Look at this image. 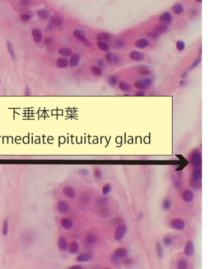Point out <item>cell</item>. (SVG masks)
<instances>
[{
    "mask_svg": "<svg viewBox=\"0 0 208 269\" xmlns=\"http://www.w3.org/2000/svg\"><path fill=\"white\" fill-rule=\"evenodd\" d=\"M31 16L28 14H23L21 15V19L23 21H28L31 19Z\"/></svg>",
    "mask_w": 208,
    "mask_h": 269,
    "instance_id": "681fc988",
    "label": "cell"
},
{
    "mask_svg": "<svg viewBox=\"0 0 208 269\" xmlns=\"http://www.w3.org/2000/svg\"><path fill=\"white\" fill-rule=\"evenodd\" d=\"M168 28L167 25L164 24V23H162V24L158 25L155 28V29L153 30V31H155V33H158V34L160 35V34L166 33L167 31H168Z\"/></svg>",
    "mask_w": 208,
    "mask_h": 269,
    "instance_id": "484cf974",
    "label": "cell"
},
{
    "mask_svg": "<svg viewBox=\"0 0 208 269\" xmlns=\"http://www.w3.org/2000/svg\"><path fill=\"white\" fill-rule=\"evenodd\" d=\"M202 178V171L200 168H195L192 172L190 182L191 185L194 188L198 189L201 186V181Z\"/></svg>",
    "mask_w": 208,
    "mask_h": 269,
    "instance_id": "7a4b0ae2",
    "label": "cell"
},
{
    "mask_svg": "<svg viewBox=\"0 0 208 269\" xmlns=\"http://www.w3.org/2000/svg\"><path fill=\"white\" fill-rule=\"evenodd\" d=\"M134 88L138 90H142L147 89L148 87L142 81V80H137L134 83Z\"/></svg>",
    "mask_w": 208,
    "mask_h": 269,
    "instance_id": "e575fe53",
    "label": "cell"
},
{
    "mask_svg": "<svg viewBox=\"0 0 208 269\" xmlns=\"http://www.w3.org/2000/svg\"><path fill=\"white\" fill-rule=\"evenodd\" d=\"M159 20L160 22L165 25H170L172 22L173 17L172 14L169 12H164L162 14L159 18Z\"/></svg>",
    "mask_w": 208,
    "mask_h": 269,
    "instance_id": "30bf717a",
    "label": "cell"
},
{
    "mask_svg": "<svg viewBox=\"0 0 208 269\" xmlns=\"http://www.w3.org/2000/svg\"><path fill=\"white\" fill-rule=\"evenodd\" d=\"M138 73L141 75V76H149L152 73L151 70L147 67H141L137 70Z\"/></svg>",
    "mask_w": 208,
    "mask_h": 269,
    "instance_id": "83f0119b",
    "label": "cell"
},
{
    "mask_svg": "<svg viewBox=\"0 0 208 269\" xmlns=\"http://www.w3.org/2000/svg\"><path fill=\"white\" fill-rule=\"evenodd\" d=\"M111 191H112V186L110 184L106 183L103 186V189H102V193L103 195L104 196L107 195L111 193Z\"/></svg>",
    "mask_w": 208,
    "mask_h": 269,
    "instance_id": "74e56055",
    "label": "cell"
},
{
    "mask_svg": "<svg viewBox=\"0 0 208 269\" xmlns=\"http://www.w3.org/2000/svg\"><path fill=\"white\" fill-rule=\"evenodd\" d=\"M80 250V245L76 241H72L68 245V250L72 255H75Z\"/></svg>",
    "mask_w": 208,
    "mask_h": 269,
    "instance_id": "ffe728a7",
    "label": "cell"
},
{
    "mask_svg": "<svg viewBox=\"0 0 208 269\" xmlns=\"http://www.w3.org/2000/svg\"><path fill=\"white\" fill-rule=\"evenodd\" d=\"M80 61V56L78 54H73L70 58V60L68 61V64L71 67H74L78 65L79 64Z\"/></svg>",
    "mask_w": 208,
    "mask_h": 269,
    "instance_id": "d4e9b609",
    "label": "cell"
},
{
    "mask_svg": "<svg viewBox=\"0 0 208 269\" xmlns=\"http://www.w3.org/2000/svg\"><path fill=\"white\" fill-rule=\"evenodd\" d=\"M171 207H172L171 200L169 199L166 198V199H165L163 200V203H162V208H163V209L165 211H168L171 208Z\"/></svg>",
    "mask_w": 208,
    "mask_h": 269,
    "instance_id": "d590c367",
    "label": "cell"
},
{
    "mask_svg": "<svg viewBox=\"0 0 208 269\" xmlns=\"http://www.w3.org/2000/svg\"><path fill=\"white\" fill-rule=\"evenodd\" d=\"M176 48L179 51H182L186 48V44L182 41H178L176 43Z\"/></svg>",
    "mask_w": 208,
    "mask_h": 269,
    "instance_id": "60d3db41",
    "label": "cell"
},
{
    "mask_svg": "<svg viewBox=\"0 0 208 269\" xmlns=\"http://www.w3.org/2000/svg\"><path fill=\"white\" fill-rule=\"evenodd\" d=\"M94 258V253L91 251H86L82 253L77 256L76 260L78 263H87L92 260Z\"/></svg>",
    "mask_w": 208,
    "mask_h": 269,
    "instance_id": "52a82bcc",
    "label": "cell"
},
{
    "mask_svg": "<svg viewBox=\"0 0 208 269\" xmlns=\"http://www.w3.org/2000/svg\"><path fill=\"white\" fill-rule=\"evenodd\" d=\"M182 198L184 201L191 203L194 200V194L190 190H185L182 194Z\"/></svg>",
    "mask_w": 208,
    "mask_h": 269,
    "instance_id": "5bb4252c",
    "label": "cell"
},
{
    "mask_svg": "<svg viewBox=\"0 0 208 269\" xmlns=\"http://www.w3.org/2000/svg\"><path fill=\"white\" fill-rule=\"evenodd\" d=\"M118 87L119 89L121 92L125 93H128L132 90L131 85L124 81H121L119 82L118 84Z\"/></svg>",
    "mask_w": 208,
    "mask_h": 269,
    "instance_id": "44dd1931",
    "label": "cell"
},
{
    "mask_svg": "<svg viewBox=\"0 0 208 269\" xmlns=\"http://www.w3.org/2000/svg\"><path fill=\"white\" fill-rule=\"evenodd\" d=\"M128 231L127 226L125 224H121L119 225L115 229L114 237L116 241H120L124 238Z\"/></svg>",
    "mask_w": 208,
    "mask_h": 269,
    "instance_id": "277c9868",
    "label": "cell"
},
{
    "mask_svg": "<svg viewBox=\"0 0 208 269\" xmlns=\"http://www.w3.org/2000/svg\"><path fill=\"white\" fill-rule=\"evenodd\" d=\"M107 83L112 87L116 86L119 83V79L116 75H111L107 78Z\"/></svg>",
    "mask_w": 208,
    "mask_h": 269,
    "instance_id": "f1b7e54d",
    "label": "cell"
},
{
    "mask_svg": "<svg viewBox=\"0 0 208 269\" xmlns=\"http://www.w3.org/2000/svg\"><path fill=\"white\" fill-rule=\"evenodd\" d=\"M187 76V72H183L181 75V78L182 79H185L186 78V76Z\"/></svg>",
    "mask_w": 208,
    "mask_h": 269,
    "instance_id": "91938a15",
    "label": "cell"
},
{
    "mask_svg": "<svg viewBox=\"0 0 208 269\" xmlns=\"http://www.w3.org/2000/svg\"><path fill=\"white\" fill-rule=\"evenodd\" d=\"M129 58L135 62H141L145 59V54L138 51H132L129 54Z\"/></svg>",
    "mask_w": 208,
    "mask_h": 269,
    "instance_id": "ba28073f",
    "label": "cell"
},
{
    "mask_svg": "<svg viewBox=\"0 0 208 269\" xmlns=\"http://www.w3.org/2000/svg\"><path fill=\"white\" fill-rule=\"evenodd\" d=\"M57 66L60 68H65L68 65V60L65 58H60L57 60Z\"/></svg>",
    "mask_w": 208,
    "mask_h": 269,
    "instance_id": "f546056e",
    "label": "cell"
},
{
    "mask_svg": "<svg viewBox=\"0 0 208 269\" xmlns=\"http://www.w3.org/2000/svg\"><path fill=\"white\" fill-rule=\"evenodd\" d=\"M188 267L187 261L185 259H180L177 260L176 268L178 269H186Z\"/></svg>",
    "mask_w": 208,
    "mask_h": 269,
    "instance_id": "836d02e7",
    "label": "cell"
},
{
    "mask_svg": "<svg viewBox=\"0 0 208 269\" xmlns=\"http://www.w3.org/2000/svg\"><path fill=\"white\" fill-rule=\"evenodd\" d=\"M58 210L61 213H66L70 210V205L65 200H60L57 204Z\"/></svg>",
    "mask_w": 208,
    "mask_h": 269,
    "instance_id": "4fadbf2b",
    "label": "cell"
},
{
    "mask_svg": "<svg viewBox=\"0 0 208 269\" xmlns=\"http://www.w3.org/2000/svg\"><path fill=\"white\" fill-rule=\"evenodd\" d=\"M58 52L62 56L65 57H70L73 54L72 50L68 48H62L59 50Z\"/></svg>",
    "mask_w": 208,
    "mask_h": 269,
    "instance_id": "d6a6232c",
    "label": "cell"
},
{
    "mask_svg": "<svg viewBox=\"0 0 208 269\" xmlns=\"http://www.w3.org/2000/svg\"><path fill=\"white\" fill-rule=\"evenodd\" d=\"M112 55H113V54H112L111 53H107L106 54V56H105L106 61L107 63H108V64H111V63H112Z\"/></svg>",
    "mask_w": 208,
    "mask_h": 269,
    "instance_id": "c3c4849f",
    "label": "cell"
},
{
    "mask_svg": "<svg viewBox=\"0 0 208 269\" xmlns=\"http://www.w3.org/2000/svg\"><path fill=\"white\" fill-rule=\"evenodd\" d=\"M25 95L26 96H29L30 95H31V92H30V90L28 88H26L25 89Z\"/></svg>",
    "mask_w": 208,
    "mask_h": 269,
    "instance_id": "6f0895ef",
    "label": "cell"
},
{
    "mask_svg": "<svg viewBox=\"0 0 208 269\" xmlns=\"http://www.w3.org/2000/svg\"><path fill=\"white\" fill-rule=\"evenodd\" d=\"M98 241V236L94 233H91L88 234L85 237V242L89 245H95Z\"/></svg>",
    "mask_w": 208,
    "mask_h": 269,
    "instance_id": "7c38bea8",
    "label": "cell"
},
{
    "mask_svg": "<svg viewBox=\"0 0 208 269\" xmlns=\"http://www.w3.org/2000/svg\"><path fill=\"white\" fill-rule=\"evenodd\" d=\"M97 46L99 50L102 51L107 53L110 50V46L108 43H107L106 42L103 41H98L97 42Z\"/></svg>",
    "mask_w": 208,
    "mask_h": 269,
    "instance_id": "cb8c5ba5",
    "label": "cell"
},
{
    "mask_svg": "<svg viewBox=\"0 0 208 269\" xmlns=\"http://www.w3.org/2000/svg\"><path fill=\"white\" fill-rule=\"evenodd\" d=\"M156 253L157 256L159 258H162L164 256V251L162 245L159 242H157L156 245Z\"/></svg>",
    "mask_w": 208,
    "mask_h": 269,
    "instance_id": "8d00e7d4",
    "label": "cell"
},
{
    "mask_svg": "<svg viewBox=\"0 0 208 269\" xmlns=\"http://www.w3.org/2000/svg\"><path fill=\"white\" fill-rule=\"evenodd\" d=\"M37 15L38 17L43 20H46L48 19L50 17L49 12L45 9H42L38 10L37 12Z\"/></svg>",
    "mask_w": 208,
    "mask_h": 269,
    "instance_id": "4dcf8cb0",
    "label": "cell"
},
{
    "mask_svg": "<svg viewBox=\"0 0 208 269\" xmlns=\"http://www.w3.org/2000/svg\"><path fill=\"white\" fill-rule=\"evenodd\" d=\"M63 23V19L60 16L58 15H53L50 18V25L53 27H58L60 26Z\"/></svg>",
    "mask_w": 208,
    "mask_h": 269,
    "instance_id": "e0dca14e",
    "label": "cell"
},
{
    "mask_svg": "<svg viewBox=\"0 0 208 269\" xmlns=\"http://www.w3.org/2000/svg\"><path fill=\"white\" fill-rule=\"evenodd\" d=\"M32 36L34 42L37 43H40L43 38L42 31L38 28L33 29L32 31Z\"/></svg>",
    "mask_w": 208,
    "mask_h": 269,
    "instance_id": "9a60e30c",
    "label": "cell"
},
{
    "mask_svg": "<svg viewBox=\"0 0 208 269\" xmlns=\"http://www.w3.org/2000/svg\"><path fill=\"white\" fill-rule=\"evenodd\" d=\"M63 194L67 197L73 199L76 195V192L74 188L70 186H67L64 187L62 189Z\"/></svg>",
    "mask_w": 208,
    "mask_h": 269,
    "instance_id": "ac0fdd59",
    "label": "cell"
},
{
    "mask_svg": "<svg viewBox=\"0 0 208 269\" xmlns=\"http://www.w3.org/2000/svg\"><path fill=\"white\" fill-rule=\"evenodd\" d=\"M163 243L166 247H170L173 243V238L170 236H165L163 240Z\"/></svg>",
    "mask_w": 208,
    "mask_h": 269,
    "instance_id": "f35d334b",
    "label": "cell"
},
{
    "mask_svg": "<svg viewBox=\"0 0 208 269\" xmlns=\"http://www.w3.org/2000/svg\"><path fill=\"white\" fill-rule=\"evenodd\" d=\"M73 36L78 39V41L81 42L87 46H92V43L89 40V39L86 37V36L83 34L82 31L80 29H75L73 32Z\"/></svg>",
    "mask_w": 208,
    "mask_h": 269,
    "instance_id": "8992f818",
    "label": "cell"
},
{
    "mask_svg": "<svg viewBox=\"0 0 208 269\" xmlns=\"http://www.w3.org/2000/svg\"><path fill=\"white\" fill-rule=\"evenodd\" d=\"M142 80L147 87L151 86L154 83V80L151 78H143Z\"/></svg>",
    "mask_w": 208,
    "mask_h": 269,
    "instance_id": "b9f144b4",
    "label": "cell"
},
{
    "mask_svg": "<svg viewBox=\"0 0 208 269\" xmlns=\"http://www.w3.org/2000/svg\"><path fill=\"white\" fill-rule=\"evenodd\" d=\"M195 1L197 2H199V3H201L202 1V0H195Z\"/></svg>",
    "mask_w": 208,
    "mask_h": 269,
    "instance_id": "6125c7cd",
    "label": "cell"
},
{
    "mask_svg": "<svg viewBox=\"0 0 208 269\" xmlns=\"http://www.w3.org/2000/svg\"><path fill=\"white\" fill-rule=\"evenodd\" d=\"M72 269H81L82 268V266L81 265H73L70 267Z\"/></svg>",
    "mask_w": 208,
    "mask_h": 269,
    "instance_id": "9f6ffc18",
    "label": "cell"
},
{
    "mask_svg": "<svg viewBox=\"0 0 208 269\" xmlns=\"http://www.w3.org/2000/svg\"><path fill=\"white\" fill-rule=\"evenodd\" d=\"M60 224L66 230H70L73 226V221L67 217H63L60 221Z\"/></svg>",
    "mask_w": 208,
    "mask_h": 269,
    "instance_id": "2e32d148",
    "label": "cell"
},
{
    "mask_svg": "<svg viewBox=\"0 0 208 269\" xmlns=\"http://www.w3.org/2000/svg\"><path fill=\"white\" fill-rule=\"evenodd\" d=\"M147 36L151 39H153V40H156V39H158L159 37V34L158 33H155V31H152V32H149L147 34Z\"/></svg>",
    "mask_w": 208,
    "mask_h": 269,
    "instance_id": "f6af8a7d",
    "label": "cell"
},
{
    "mask_svg": "<svg viewBox=\"0 0 208 269\" xmlns=\"http://www.w3.org/2000/svg\"><path fill=\"white\" fill-rule=\"evenodd\" d=\"M107 201H108V199H107V197H103V198H101V199H99L98 200L97 204L99 206L104 205L107 203Z\"/></svg>",
    "mask_w": 208,
    "mask_h": 269,
    "instance_id": "7dc6e473",
    "label": "cell"
},
{
    "mask_svg": "<svg viewBox=\"0 0 208 269\" xmlns=\"http://www.w3.org/2000/svg\"><path fill=\"white\" fill-rule=\"evenodd\" d=\"M58 245L59 248L60 250L63 251H66L68 250L69 244L67 241V239L65 238V237H60L58 242Z\"/></svg>",
    "mask_w": 208,
    "mask_h": 269,
    "instance_id": "d6986e66",
    "label": "cell"
},
{
    "mask_svg": "<svg viewBox=\"0 0 208 269\" xmlns=\"http://www.w3.org/2000/svg\"><path fill=\"white\" fill-rule=\"evenodd\" d=\"M8 228H9V224L8 221L5 220L3 223V234L4 236H6L8 233Z\"/></svg>",
    "mask_w": 208,
    "mask_h": 269,
    "instance_id": "ee69618b",
    "label": "cell"
},
{
    "mask_svg": "<svg viewBox=\"0 0 208 269\" xmlns=\"http://www.w3.org/2000/svg\"><path fill=\"white\" fill-rule=\"evenodd\" d=\"M90 71H91L92 73L95 76L99 77V76H102L103 75V70L102 68L99 67L98 66H96V65L92 66L90 68Z\"/></svg>",
    "mask_w": 208,
    "mask_h": 269,
    "instance_id": "1f68e13d",
    "label": "cell"
},
{
    "mask_svg": "<svg viewBox=\"0 0 208 269\" xmlns=\"http://www.w3.org/2000/svg\"><path fill=\"white\" fill-rule=\"evenodd\" d=\"M79 173H80V174L81 176H86L89 174V171L86 169H81L79 171Z\"/></svg>",
    "mask_w": 208,
    "mask_h": 269,
    "instance_id": "816d5d0a",
    "label": "cell"
},
{
    "mask_svg": "<svg viewBox=\"0 0 208 269\" xmlns=\"http://www.w3.org/2000/svg\"><path fill=\"white\" fill-rule=\"evenodd\" d=\"M97 64L99 67L102 68L104 66L105 63H104V61L102 59H99L97 60Z\"/></svg>",
    "mask_w": 208,
    "mask_h": 269,
    "instance_id": "f5cc1de1",
    "label": "cell"
},
{
    "mask_svg": "<svg viewBox=\"0 0 208 269\" xmlns=\"http://www.w3.org/2000/svg\"><path fill=\"white\" fill-rule=\"evenodd\" d=\"M173 183H174V186L175 187H181V186L180 181H178V179H175Z\"/></svg>",
    "mask_w": 208,
    "mask_h": 269,
    "instance_id": "11a10c76",
    "label": "cell"
},
{
    "mask_svg": "<svg viewBox=\"0 0 208 269\" xmlns=\"http://www.w3.org/2000/svg\"><path fill=\"white\" fill-rule=\"evenodd\" d=\"M195 252V247L194 243L192 241H189L186 243V245L184 247V253L186 256L188 257L192 256L194 254Z\"/></svg>",
    "mask_w": 208,
    "mask_h": 269,
    "instance_id": "9c48e42d",
    "label": "cell"
},
{
    "mask_svg": "<svg viewBox=\"0 0 208 269\" xmlns=\"http://www.w3.org/2000/svg\"><path fill=\"white\" fill-rule=\"evenodd\" d=\"M179 84L181 85V86H184L186 84V81H185V80H181L179 83Z\"/></svg>",
    "mask_w": 208,
    "mask_h": 269,
    "instance_id": "680465c9",
    "label": "cell"
},
{
    "mask_svg": "<svg viewBox=\"0 0 208 269\" xmlns=\"http://www.w3.org/2000/svg\"><path fill=\"white\" fill-rule=\"evenodd\" d=\"M170 225L176 231H182L186 227V223L180 218H173L170 220Z\"/></svg>",
    "mask_w": 208,
    "mask_h": 269,
    "instance_id": "5b68a950",
    "label": "cell"
},
{
    "mask_svg": "<svg viewBox=\"0 0 208 269\" xmlns=\"http://www.w3.org/2000/svg\"><path fill=\"white\" fill-rule=\"evenodd\" d=\"M124 96H126V97H128V96H131L129 94H127L126 93H125V94L124 95Z\"/></svg>",
    "mask_w": 208,
    "mask_h": 269,
    "instance_id": "94428289",
    "label": "cell"
},
{
    "mask_svg": "<svg viewBox=\"0 0 208 269\" xmlns=\"http://www.w3.org/2000/svg\"><path fill=\"white\" fill-rule=\"evenodd\" d=\"M121 61V58L120 56L118 54H113L112 55V63H114V64H119Z\"/></svg>",
    "mask_w": 208,
    "mask_h": 269,
    "instance_id": "bcb514c9",
    "label": "cell"
},
{
    "mask_svg": "<svg viewBox=\"0 0 208 269\" xmlns=\"http://www.w3.org/2000/svg\"><path fill=\"white\" fill-rule=\"evenodd\" d=\"M184 6L180 3H176L172 7V11L176 15H181L184 12Z\"/></svg>",
    "mask_w": 208,
    "mask_h": 269,
    "instance_id": "4316f807",
    "label": "cell"
},
{
    "mask_svg": "<svg viewBox=\"0 0 208 269\" xmlns=\"http://www.w3.org/2000/svg\"><path fill=\"white\" fill-rule=\"evenodd\" d=\"M112 47L114 49L120 50L124 48L125 46V42L121 38H117L112 42Z\"/></svg>",
    "mask_w": 208,
    "mask_h": 269,
    "instance_id": "603a6c76",
    "label": "cell"
},
{
    "mask_svg": "<svg viewBox=\"0 0 208 269\" xmlns=\"http://www.w3.org/2000/svg\"><path fill=\"white\" fill-rule=\"evenodd\" d=\"M7 50H8L9 53L10 54L12 58L13 59H15V58H16V56H15V53L13 49V47L11 42H8L7 43Z\"/></svg>",
    "mask_w": 208,
    "mask_h": 269,
    "instance_id": "ab89813d",
    "label": "cell"
},
{
    "mask_svg": "<svg viewBox=\"0 0 208 269\" xmlns=\"http://www.w3.org/2000/svg\"><path fill=\"white\" fill-rule=\"evenodd\" d=\"M200 62H201V58H198L196 59L194 61V62L192 63V64L191 65V68H195V67H197L199 64Z\"/></svg>",
    "mask_w": 208,
    "mask_h": 269,
    "instance_id": "f907efd6",
    "label": "cell"
},
{
    "mask_svg": "<svg viewBox=\"0 0 208 269\" xmlns=\"http://www.w3.org/2000/svg\"><path fill=\"white\" fill-rule=\"evenodd\" d=\"M94 176L97 179L101 178L102 177V170L99 168H95L94 170Z\"/></svg>",
    "mask_w": 208,
    "mask_h": 269,
    "instance_id": "7bdbcfd3",
    "label": "cell"
},
{
    "mask_svg": "<svg viewBox=\"0 0 208 269\" xmlns=\"http://www.w3.org/2000/svg\"><path fill=\"white\" fill-rule=\"evenodd\" d=\"M112 38V35L108 33L103 32L99 33L97 36V40L98 41H103V42H107Z\"/></svg>",
    "mask_w": 208,
    "mask_h": 269,
    "instance_id": "7402d4cb",
    "label": "cell"
},
{
    "mask_svg": "<svg viewBox=\"0 0 208 269\" xmlns=\"http://www.w3.org/2000/svg\"><path fill=\"white\" fill-rule=\"evenodd\" d=\"M189 161L192 165L195 168H200L202 164V153L199 150H194L189 156Z\"/></svg>",
    "mask_w": 208,
    "mask_h": 269,
    "instance_id": "3957f363",
    "label": "cell"
},
{
    "mask_svg": "<svg viewBox=\"0 0 208 269\" xmlns=\"http://www.w3.org/2000/svg\"><path fill=\"white\" fill-rule=\"evenodd\" d=\"M128 256V251L126 248L120 247L115 250L111 256V261L114 264H119L124 261Z\"/></svg>",
    "mask_w": 208,
    "mask_h": 269,
    "instance_id": "6da1fadb",
    "label": "cell"
},
{
    "mask_svg": "<svg viewBox=\"0 0 208 269\" xmlns=\"http://www.w3.org/2000/svg\"><path fill=\"white\" fill-rule=\"evenodd\" d=\"M134 95L136 97H144V96H145V93L143 91L139 90L134 94Z\"/></svg>",
    "mask_w": 208,
    "mask_h": 269,
    "instance_id": "db71d44e",
    "label": "cell"
},
{
    "mask_svg": "<svg viewBox=\"0 0 208 269\" xmlns=\"http://www.w3.org/2000/svg\"><path fill=\"white\" fill-rule=\"evenodd\" d=\"M150 45L149 40L145 38H141L138 39L135 42V46L138 49H145L147 48Z\"/></svg>",
    "mask_w": 208,
    "mask_h": 269,
    "instance_id": "8fae6325",
    "label": "cell"
}]
</instances>
